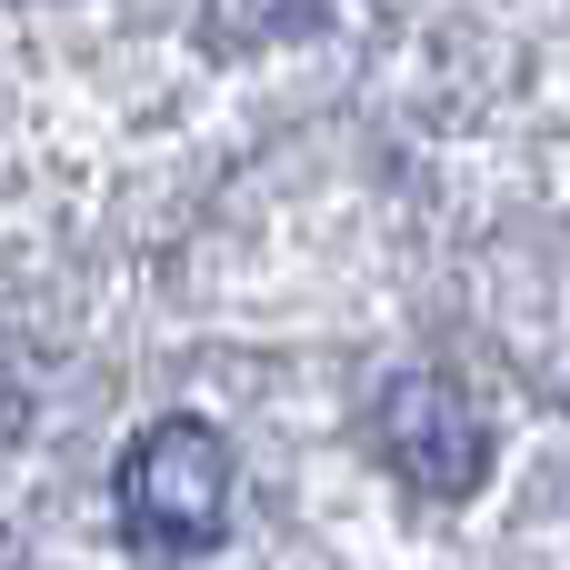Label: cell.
I'll return each mask as SVG.
<instances>
[{"mask_svg":"<svg viewBox=\"0 0 570 570\" xmlns=\"http://www.w3.org/2000/svg\"><path fill=\"white\" fill-rule=\"evenodd\" d=\"M120 531L140 551H210L230 531V441L190 411L150 421L130 451H120Z\"/></svg>","mask_w":570,"mask_h":570,"instance_id":"6da1fadb","label":"cell"},{"mask_svg":"<svg viewBox=\"0 0 570 570\" xmlns=\"http://www.w3.org/2000/svg\"><path fill=\"white\" fill-rule=\"evenodd\" d=\"M371 451L401 471L411 501H471V491L491 481V421H481V401H471L461 381H441V371H401V381L381 391Z\"/></svg>","mask_w":570,"mask_h":570,"instance_id":"7a4b0ae2","label":"cell"}]
</instances>
